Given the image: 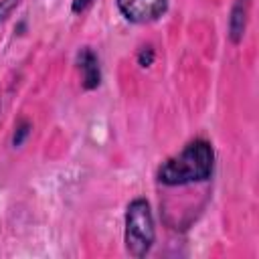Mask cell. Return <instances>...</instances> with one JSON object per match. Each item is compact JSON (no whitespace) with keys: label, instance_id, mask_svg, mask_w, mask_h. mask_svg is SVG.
Returning a JSON list of instances; mask_svg holds the SVG:
<instances>
[{"label":"cell","instance_id":"1","mask_svg":"<svg viewBox=\"0 0 259 259\" xmlns=\"http://www.w3.org/2000/svg\"><path fill=\"white\" fill-rule=\"evenodd\" d=\"M214 166V150L206 140L188 142L176 156L162 162L158 180L166 186H186L210 178Z\"/></svg>","mask_w":259,"mask_h":259},{"label":"cell","instance_id":"2","mask_svg":"<svg viewBox=\"0 0 259 259\" xmlns=\"http://www.w3.org/2000/svg\"><path fill=\"white\" fill-rule=\"evenodd\" d=\"M154 241H156V225H154L150 202L138 196L125 208V219H123L125 251L132 257L142 259L150 253V249L154 247Z\"/></svg>","mask_w":259,"mask_h":259},{"label":"cell","instance_id":"3","mask_svg":"<svg viewBox=\"0 0 259 259\" xmlns=\"http://www.w3.org/2000/svg\"><path fill=\"white\" fill-rule=\"evenodd\" d=\"M119 14L132 24H150L168 10V0H115Z\"/></svg>","mask_w":259,"mask_h":259},{"label":"cell","instance_id":"4","mask_svg":"<svg viewBox=\"0 0 259 259\" xmlns=\"http://www.w3.org/2000/svg\"><path fill=\"white\" fill-rule=\"evenodd\" d=\"M77 67L81 71V85L85 91H93L101 83V69H99V59L97 55L89 49L83 47L77 53Z\"/></svg>","mask_w":259,"mask_h":259},{"label":"cell","instance_id":"5","mask_svg":"<svg viewBox=\"0 0 259 259\" xmlns=\"http://www.w3.org/2000/svg\"><path fill=\"white\" fill-rule=\"evenodd\" d=\"M245 22H247V0H237L229 16V36L235 45L241 42L245 34Z\"/></svg>","mask_w":259,"mask_h":259},{"label":"cell","instance_id":"6","mask_svg":"<svg viewBox=\"0 0 259 259\" xmlns=\"http://www.w3.org/2000/svg\"><path fill=\"white\" fill-rule=\"evenodd\" d=\"M30 134V123L26 119H20L14 125V136H12V144L14 146H22V142L26 140V136Z\"/></svg>","mask_w":259,"mask_h":259},{"label":"cell","instance_id":"7","mask_svg":"<svg viewBox=\"0 0 259 259\" xmlns=\"http://www.w3.org/2000/svg\"><path fill=\"white\" fill-rule=\"evenodd\" d=\"M154 63V49L152 47H142L138 53V65L140 67H150Z\"/></svg>","mask_w":259,"mask_h":259},{"label":"cell","instance_id":"8","mask_svg":"<svg viewBox=\"0 0 259 259\" xmlns=\"http://www.w3.org/2000/svg\"><path fill=\"white\" fill-rule=\"evenodd\" d=\"M20 0H0V24L12 14V10L18 6Z\"/></svg>","mask_w":259,"mask_h":259},{"label":"cell","instance_id":"9","mask_svg":"<svg viewBox=\"0 0 259 259\" xmlns=\"http://www.w3.org/2000/svg\"><path fill=\"white\" fill-rule=\"evenodd\" d=\"M91 4H93V0H73L71 12H73V14H81V12H85Z\"/></svg>","mask_w":259,"mask_h":259}]
</instances>
